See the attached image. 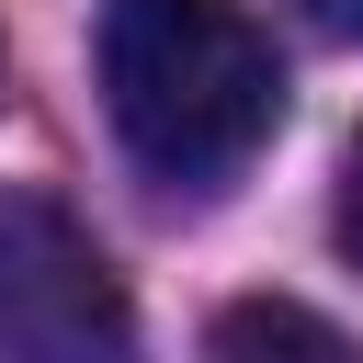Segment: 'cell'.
<instances>
[{
  "instance_id": "cell-1",
  "label": "cell",
  "mask_w": 363,
  "mask_h": 363,
  "mask_svg": "<svg viewBox=\"0 0 363 363\" xmlns=\"http://www.w3.org/2000/svg\"><path fill=\"white\" fill-rule=\"evenodd\" d=\"M91 68H102V113L113 136L159 170V182H227L272 113H284V68L272 34L238 0H102L91 23Z\"/></svg>"
},
{
  "instance_id": "cell-3",
  "label": "cell",
  "mask_w": 363,
  "mask_h": 363,
  "mask_svg": "<svg viewBox=\"0 0 363 363\" xmlns=\"http://www.w3.org/2000/svg\"><path fill=\"white\" fill-rule=\"evenodd\" d=\"M204 363H363L318 306H295V295H238L216 329H204Z\"/></svg>"
},
{
  "instance_id": "cell-4",
  "label": "cell",
  "mask_w": 363,
  "mask_h": 363,
  "mask_svg": "<svg viewBox=\"0 0 363 363\" xmlns=\"http://www.w3.org/2000/svg\"><path fill=\"white\" fill-rule=\"evenodd\" d=\"M329 238L352 250V272H363V136L340 147V204H329Z\"/></svg>"
},
{
  "instance_id": "cell-2",
  "label": "cell",
  "mask_w": 363,
  "mask_h": 363,
  "mask_svg": "<svg viewBox=\"0 0 363 363\" xmlns=\"http://www.w3.org/2000/svg\"><path fill=\"white\" fill-rule=\"evenodd\" d=\"M136 306L102 261V238L57 204L0 182V363H125Z\"/></svg>"
},
{
  "instance_id": "cell-5",
  "label": "cell",
  "mask_w": 363,
  "mask_h": 363,
  "mask_svg": "<svg viewBox=\"0 0 363 363\" xmlns=\"http://www.w3.org/2000/svg\"><path fill=\"white\" fill-rule=\"evenodd\" d=\"M295 11H306L329 45H363V0H295Z\"/></svg>"
}]
</instances>
